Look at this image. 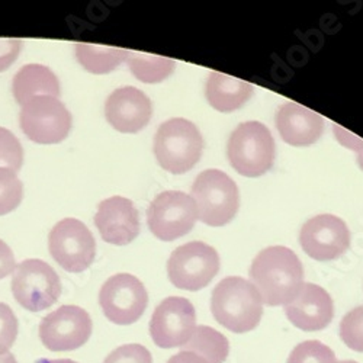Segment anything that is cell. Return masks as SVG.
Returning a JSON list of instances; mask_svg holds the SVG:
<instances>
[{"mask_svg": "<svg viewBox=\"0 0 363 363\" xmlns=\"http://www.w3.org/2000/svg\"><path fill=\"white\" fill-rule=\"evenodd\" d=\"M285 314L302 331H321L335 317V306L325 289L304 284L298 295L285 306Z\"/></svg>", "mask_w": 363, "mask_h": 363, "instance_id": "obj_17", "label": "cell"}, {"mask_svg": "<svg viewBox=\"0 0 363 363\" xmlns=\"http://www.w3.org/2000/svg\"><path fill=\"white\" fill-rule=\"evenodd\" d=\"M37 363H79L70 359H40Z\"/></svg>", "mask_w": 363, "mask_h": 363, "instance_id": "obj_34", "label": "cell"}, {"mask_svg": "<svg viewBox=\"0 0 363 363\" xmlns=\"http://www.w3.org/2000/svg\"><path fill=\"white\" fill-rule=\"evenodd\" d=\"M275 123L282 140L294 147L317 143L324 131L321 115L294 102H286L277 111Z\"/></svg>", "mask_w": 363, "mask_h": 363, "instance_id": "obj_18", "label": "cell"}, {"mask_svg": "<svg viewBox=\"0 0 363 363\" xmlns=\"http://www.w3.org/2000/svg\"><path fill=\"white\" fill-rule=\"evenodd\" d=\"M95 224L109 245L127 246L140 233L138 211L123 196H112L99 203Z\"/></svg>", "mask_w": 363, "mask_h": 363, "instance_id": "obj_16", "label": "cell"}, {"mask_svg": "<svg viewBox=\"0 0 363 363\" xmlns=\"http://www.w3.org/2000/svg\"><path fill=\"white\" fill-rule=\"evenodd\" d=\"M333 131H335L336 138L343 144V147H346L349 150H353L354 153L357 155V163H359L360 169L363 170V140L353 135L352 133L346 131L345 128H342L339 125L333 127Z\"/></svg>", "mask_w": 363, "mask_h": 363, "instance_id": "obj_31", "label": "cell"}, {"mask_svg": "<svg viewBox=\"0 0 363 363\" xmlns=\"http://www.w3.org/2000/svg\"><path fill=\"white\" fill-rule=\"evenodd\" d=\"M182 350L194 352L202 356L208 363H224L230 353L228 339L213 327L198 325L191 340Z\"/></svg>", "mask_w": 363, "mask_h": 363, "instance_id": "obj_22", "label": "cell"}, {"mask_svg": "<svg viewBox=\"0 0 363 363\" xmlns=\"http://www.w3.org/2000/svg\"><path fill=\"white\" fill-rule=\"evenodd\" d=\"M92 318L77 306H62L40 324V339L51 352H70L82 347L92 336Z\"/></svg>", "mask_w": 363, "mask_h": 363, "instance_id": "obj_13", "label": "cell"}, {"mask_svg": "<svg viewBox=\"0 0 363 363\" xmlns=\"http://www.w3.org/2000/svg\"><path fill=\"white\" fill-rule=\"evenodd\" d=\"M206 101L220 112H233L243 106L253 95V84L213 72L205 86Z\"/></svg>", "mask_w": 363, "mask_h": 363, "instance_id": "obj_19", "label": "cell"}, {"mask_svg": "<svg viewBox=\"0 0 363 363\" xmlns=\"http://www.w3.org/2000/svg\"><path fill=\"white\" fill-rule=\"evenodd\" d=\"M22 41L18 38H4L0 40V72L8 70L19 55Z\"/></svg>", "mask_w": 363, "mask_h": 363, "instance_id": "obj_30", "label": "cell"}, {"mask_svg": "<svg viewBox=\"0 0 363 363\" xmlns=\"http://www.w3.org/2000/svg\"><path fill=\"white\" fill-rule=\"evenodd\" d=\"M211 311L218 324L237 335H243L259 325L263 315V301L252 282L230 277L214 288Z\"/></svg>", "mask_w": 363, "mask_h": 363, "instance_id": "obj_2", "label": "cell"}, {"mask_svg": "<svg viewBox=\"0 0 363 363\" xmlns=\"http://www.w3.org/2000/svg\"><path fill=\"white\" fill-rule=\"evenodd\" d=\"M198 220L194 199L177 191L157 195L147 209L150 231L162 241H173L192 231Z\"/></svg>", "mask_w": 363, "mask_h": 363, "instance_id": "obj_10", "label": "cell"}, {"mask_svg": "<svg viewBox=\"0 0 363 363\" xmlns=\"http://www.w3.org/2000/svg\"><path fill=\"white\" fill-rule=\"evenodd\" d=\"M15 269L16 263L11 247L4 240H0V279H5L6 277H9Z\"/></svg>", "mask_w": 363, "mask_h": 363, "instance_id": "obj_32", "label": "cell"}, {"mask_svg": "<svg viewBox=\"0 0 363 363\" xmlns=\"http://www.w3.org/2000/svg\"><path fill=\"white\" fill-rule=\"evenodd\" d=\"M11 285L15 299L33 313L50 308L62 295V282L55 270L38 259H28L19 263Z\"/></svg>", "mask_w": 363, "mask_h": 363, "instance_id": "obj_6", "label": "cell"}, {"mask_svg": "<svg viewBox=\"0 0 363 363\" xmlns=\"http://www.w3.org/2000/svg\"><path fill=\"white\" fill-rule=\"evenodd\" d=\"M13 96L19 105H25L35 96L60 95V83L55 74L43 65H26L13 77Z\"/></svg>", "mask_w": 363, "mask_h": 363, "instance_id": "obj_20", "label": "cell"}, {"mask_svg": "<svg viewBox=\"0 0 363 363\" xmlns=\"http://www.w3.org/2000/svg\"><path fill=\"white\" fill-rule=\"evenodd\" d=\"M220 272V256L214 247L202 241L179 246L167 262L170 282L185 291H201L209 285Z\"/></svg>", "mask_w": 363, "mask_h": 363, "instance_id": "obj_7", "label": "cell"}, {"mask_svg": "<svg viewBox=\"0 0 363 363\" xmlns=\"http://www.w3.org/2000/svg\"><path fill=\"white\" fill-rule=\"evenodd\" d=\"M203 140L196 125L184 118L163 123L155 137V155L159 164L173 173L189 172L201 159Z\"/></svg>", "mask_w": 363, "mask_h": 363, "instance_id": "obj_3", "label": "cell"}, {"mask_svg": "<svg viewBox=\"0 0 363 363\" xmlns=\"http://www.w3.org/2000/svg\"><path fill=\"white\" fill-rule=\"evenodd\" d=\"M166 363H208L202 356L188 352V350H180L174 356H172Z\"/></svg>", "mask_w": 363, "mask_h": 363, "instance_id": "obj_33", "label": "cell"}, {"mask_svg": "<svg viewBox=\"0 0 363 363\" xmlns=\"http://www.w3.org/2000/svg\"><path fill=\"white\" fill-rule=\"evenodd\" d=\"M99 304L111 323L130 325L143 317L148 304V294L138 278L130 274H118L102 285Z\"/></svg>", "mask_w": 363, "mask_h": 363, "instance_id": "obj_11", "label": "cell"}, {"mask_svg": "<svg viewBox=\"0 0 363 363\" xmlns=\"http://www.w3.org/2000/svg\"><path fill=\"white\" fill-rule=\"evenodd\" d=\"M19 124L31 141L57 144L67 138L72 128V115L57 98L35 96L22 106Z\"/></svg>", "mask_w": 363, "mask_h": 363, "instance_id": "obj_8", "label": "cell"}, {"mask_svg": "<svg viewBox=\"0 0 363 363\" xmlns=\"http://www.w3.org/2000/svg\"><path fill=\"white\" fill-rule=\"evenodd\" d=\"M196 328L192 302L182 296H169L156 307L150 320V336L162 349L184 347Z\"/></svg>", "mask_w": 363, "mask_h": 363, "instance_id": "obj_12", "label": "cell"}, {"mask_svg": "<svg viewBox=\"0 0 363 363\" xmlns=\"http://www.w3.org/2000/svg\"><path fill=\"white\" fill-rule=\"evenodd\" d=\"M130 55L128 50L116 47H104L95 44H77L76 57L77 62L90 73L106 74L113 72Z\"/></svg>", "mask_w": 363, "mask_h": 363, "instance_id": "obj_21", "label": "cell"}, {"mask_svg": "<svg viewBox=\"0 0 363 363\" xmlns=\"http://www.w3.org/2000/svg\"><path fill=\"white\" fill-rule=\"evenodd\" d=\"M128 66L131 73L143 83H160L174 70L176 62L172 58L130 51Z\"/></svg>", "mask_w": 363, "mask_h": 363, "instance_id": "obj_23", "label": "cell"}, {"mask_svg": "<svg viewBox=\"0 0 363 363\" xmlns=\"http://www.w3.org/2000/svg\"><path fill=\"white\" fill-rule=\"evenodd\" d=\"M227 156L237 173L246 177L262 176L275 160L274 137L256 121L240 124L230 135Z\"/></svg>", "mask_w": 363, "mask_h": 363, "instance_id": "obj_5", "label": "cell"}, {"mask_svg": "<svg viewBox=\"0 0 363 363\" xmlns=\"http://www.w3.org/2000/svg\"><path fill=\"white\" fill-rule=\"evenodd\" d=\"M299 243L314 260H335L349 250L350 231L346 223L336 216H317L302 225Z\"/></svg>", "mask_w": 363, "mask_h": 363, "instance_id": "obj_14", "label": "cell"}, {"mask_svg": "<svg viewBox=\"0 0 363 363\" xmlns=\"http://www.w3.org/2000/svg\"><path fill=\"white\" fill-rule=\"evenodd\" d=\"M48 247L52 259L72 274L86 270L96 255L95 237L76 218H65L52 227Z\"/></svg>", "mask_w": 363, "mask_h": 363, "instance_id": "obj_9", "label": "cell"}, {"mask_svg": "<svg viewBox=\"0 0 363 363\" xmlns=\"http://www.w3.org/2000/svg\"><path fill=\"white\" fill-rule=\"evenodd\" d=\"M250 281L269 307L286 306L304 285V267L288 247L262 250L252 263Z\"/></svg>", "mask_w": 363, "mask_h": 363, "instance_id": "obj_1", "label": "cell"}, {"mask_svg": "<svg viewBox=\"0 0 363 363\" xmlns=\"http://www.w3.org/2000/svg\"><path fill=\"white\" fill-rule=\"evenodd\" d=\"M23 196V186L18 174L0 167V216H6L16 209Z\"/></svg>", "mask_w": 363, "mask_h": 363, "instance_id": "obj_24", "label": "cell"}, {"mask_svg": "<svg viewBox=\"0 0 363 363\" xmlns=\"http://www.w3.org/2000/svg\"><path fill=\"white\" fill-rule=\"evenodd\" d=\"M0 363H18V362L12 353H5V354H0Z\"/></svg>", "mask_w": 363, "mask_h": 363, "instance_id": "obj_35", "label": "cell"}, {"mask_svg": "<svg viewBox=\"0 0 363 363\" xmlns=\"http://www.w3.org/2000/svg\"><path fill=\"white\" fill-rule=\"evenodd\" d=\"M340 339L349 349L363 353V306L353 308L343 317Z\"/></svg>", "mask_w": 363, "mask_h": 363, "instance_id": "obj_26", "label": "cell"}, {"mask_svg": "<svg viewBox=\"0 0 363 363\" xmlns=\"http://www.w3.org/2000/svg\"><path fill=\"white\" fill-rule=\"evenodd\" d=\"M18 337V318L8 304L0 302V354L9 353Z\"/></svg>", "mask_w": 363, "mask_h": 363, "instance_id": "obj_28", "label": "cell"}, {"mask_svg": "<svg viewBox=\"0 0 363 363\" xmlns=\"http://www.w3.org/2000/svg\"><path fill=\"white\" fill-rule=\"evenodd\" d=\"M198 220L209 227H223L237 214L240 194L235 182L221 170L209 169L198 174L192 185V196Z\"/></svg>", "mask_w": 363, "mask_h": 363, "instance_id": "obj_4", "label": "cell"}, {"mask_svg": "<svg viewBox=\"0 0 363 363\" xmlns=\"http://www.w3.org/2000/svg\"><path fill=\"white\" fill-rule=\"evenodd\" d=\"M153 115L148 96L133 86L119 87L109 95L105 104L108 123L119 133L135 134L145 128Z\"/></svg>", "mask_w": 363, "mask_h": 363, "instance_id": "obj_15", "label": "cell"}, {"mask_svg": "<svg viewBox=\"0 0 363 363\" xmlns=\"http://www.w3.org/2000/svg\"><path fill=\"white\" fill-rule=\"evenodd\" d=\"M104 363H153V356L141 345H124L112 350Z\"/></svg>", "mask_w": 363, "mask_h": 363, "instance_id": "obj_29", "label": "cell"}, {"mask_svg": "<svg viewBox=\"0 0 363 363\" xmlns=\"http://www.w3.org/2000/svg\"><path fill=\"white\" fill-rule=\"evenodd\" d=\"M337 363H357L354 360H342V362H337Z\"/></svg>", "mask_w": 363, "mask_h": 363, "instance_id": "obj_36", "label": "cell"}, {"mask_svg": "<svg viewBox=\"0 0 363 363\" xmlns=\"http://www.w3.org/2000/svg\"><path fill=\"white\" fill-rule=\"evenodd\" d=\"M23 163V150L19 140L9 130L0 127V167L18 173Z\"/></svg>", "mask_w": 363, "mask_h": 363, "instance_id": "obj_27", "label": "cell"}, {"mask_svg": "<svg viewBox=\"0 0 363 363\" xmlns=\"http://www.w3.org/2000/svg\"><path fill=\"white\" fill-rule=\"evenodd\" d=\"M286 363H337L336 354L318 340L302 342L294 347Z\"/></svg>", "mask_w": 363, "mask_h": 363, "instance_id": "obj_25", "label": "cell"}]
</instances>
